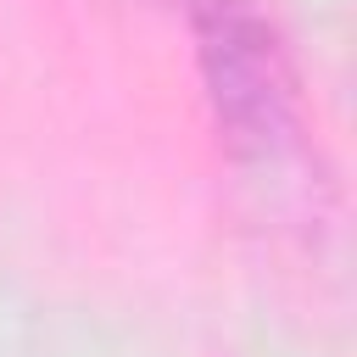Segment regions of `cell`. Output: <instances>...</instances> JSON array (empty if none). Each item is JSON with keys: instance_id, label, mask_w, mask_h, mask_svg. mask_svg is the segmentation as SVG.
I'll use <instances>...</instances> for the list:
<instances>
[{"instance_id": "1", "label": "cell", "mask_w": 357, "mask_h": 357, "mask_svg": "<svg viewBox=\"0 0 357 357\" xmlns=\"http://www.w3.org/2000/svg\"><path fill=\"white\" fill-rule=\"evenodd\" d=\"M218 139L234 162H273L301 134V89L284 33L257 0H184Z\"/></svg>"}]
</instances>
